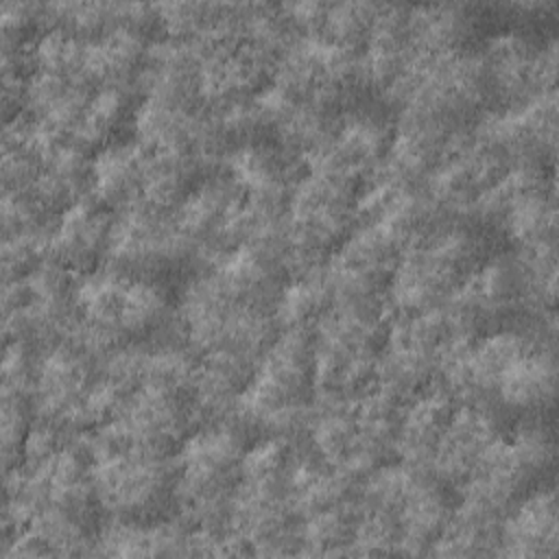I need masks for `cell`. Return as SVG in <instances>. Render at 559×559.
<instances>
[{
	"label": "cell",
	"mask_w": 559,
	"mask_h": 559,
	"mask_svg": "<svg viewBox=\"0 0 559 559\" xmlns=\"http://www.w3.org/2000/svg\"><path fill=\"white\" fill-rule=\"evenodd\" d=\"M557 552V493L552 485L528 489L500 520L496 555L552 557Z\"/></svg>",
	"instance_id": "cell-10"
},
{
	"label": "cell",
	"mask_w": 559,
	"mask_h": 559,
	"mask_svg": "<svg viewBox=\"0 0 559 559\" xmlns=\"http://www.w3.org/2000/svg\"><path fill=\"white\" fill-rule=\"evenodd\" d=\"M114 218V210L100 205L92 197L81 199L52 223L46 258L76 277L100 269V264L107 262Z\"/></svg>",
	"instance_id": "cell-8"
},
{
	"label": "cell",
	"mask_w": 559,
	"mask_h": 559,
	"mask_svg": "<svg viewBox=\"0 0 559 559\" xmlns=\"http://www.w3.org/2000/svg\"><path fill=\"white\" fill-rule=\"evenodd\" d=\"M380 4L373 2H325L323 17L312 37L336 48L360 52L371 35Z\"/></svg>",
	"instance_id": "cell-19"
},
{
	"label": "cell",
	"mask_w": 559,
	"mask_h": 559,
	"mask_svg": "<svg viewBox=\"0 0 559 559\" xmlns=\"http://www.w3.org/2000/svg\"><path fill=\"white\" fill-rule=\"evenodd\" d=\"M144 166L146 148L133 138H122L98 148L90 166V197L114 212L135 205Z\"/></svg>",
	"instance_id": "cell-13"
},
{
	"label": "cell",
	"mask_w": 559,
	"mask_h": 559,
	"mask_svg": "<svg viewBox=\"0 0 559 559\" xmlns=\"http://www.w3.org/2000/svg\"><path fill=\"white\" fill-rule=\"evenodd\" d=\"M98 371V362L70 341L44 347L31 386L35 419L52 421L72 435H81V413Z\"/></svg>",
	"instance_id": "cell-6"
},
{
	"label": "cell",
	"mask_w": 559,
	"mask_h": 559,
	"mask_svg": "<svg viewBox=\"0 0 559 559\" xmlns=\"http://www.w3.org/2000/svg\"><path fill=\"white\" fill-rule=\"evenodd\" d=\"M406 28L419 57H439L465 50L474 15L465 4H417L406 11Z\"/></svg>",
	"instance_id": "cell-14"
},
{
	"label": "cell",
	"mask_w": 559,
	"mask_h": 559,
	"mask_svg": "<svg viewBox=\"0 0 559 559\" xmlns=\"http://www.w3.org/2000/svg\"><path fill=\"white\" fill-rule=\"evenodd\" d=\"M480 227L459 216H441L404 247L389 284L386 308L393 314H411L448 304L474 269L493 253Z\"/></svg>",
	"instance_id": "cell-1"
},
{
	"label": "cell",
	"mask_w": 559,
	"mask_h": 559,
	"mask_svg": "<svg viewBox=\"0 0 559 559\" xmlns=\"http://www.w3.org/2000/svg\"><path fill=\"white\" fill-rule=\"evenodd\" d=\"M358 522V496L299 520V552L349 555Z\"/></svg>",
	"instance_id": "cell-18"
},
{
	"label": "cell",
	"mask_w": 559,
	"mask_h": 559,
	"mask_svg": "<svg viewBox=\"0 0 559 559\" xmlns=\"http://www.w3.org/2000/svg\"><path fill=\"white\" fill-rule=\"evenodd\" d=\"M511 164L507 153L474 127L454 142L421 186L443 214L463 216Z\"/></svg>",
	"instance_id": "cell-5"
},
{
	"label": "cell",
	"mask_w": 559,
	"mask_h": 559,
	"mask_svg": "<svg viewBox=\"0 0 559 559\" xmlns=\"http://www.w3.org/2000/svg\"><path fill=\"white\" fill-rule=\"evenodd\" d=\"M314 408V336L282 328L255 365L234 417L264 435L297 437Z\"/></svg>",
	"instance_id": "cell-2"
},
{
	"label": "cell",
	"mask_w": 559,
	"mask_h": 559,
	"mask_svg": "<svg viewBox=\"0 0 559 559\" xmlns=\"http://www.w3.org/2000/svg\"><path fill=\"white\" fill-rule=\"evenodd\" d=\"M555 391V338L552 334H544L504 369L489 404L524 417H539L552 406Z\"/></svg>",
	"instance_id": "cell-9"
},
{
	"label": "cell",
	"mask_w": 559,
	"mask_h": 559,
	"mask_svg": "<svg viewBox=\"0 0 559 559\" xmlns=\"http://www.w3.org/2000/svg\"><path fill=\"white\" fill-rule=\"evenodd\" d=\"M507 432L502 415L485 402H459L428 463V472L456 489L469 478L487 450Z\"/></svg>",
	"instance_id": "cell-7"
},
{
	"label": "cell",
	"mask_w": 559,
	"mask_h": 559,
	"mask_svg": "<svg viewBox=\"0 0 559 559\" xmlns=\"http://www.w3.org/2000/svg\"><path fill=\"white\" fill-rule=\"evenodd\" d=\"M138 103L131 98V87H98L94 90L72 142L94 155L98 148L122 140L124 124L133 122Z\"/></svg>",
	"instance_id": "cell-15"
},
{
	"label": "cell",
	"mask_w": 559,
	"mask_h": 559,
	"mask_svg": "<svg viewBox=\"0 0 559 559\" xmlns=\"http://www.w3.org/2000/svg\"><path fill=\"white\" fill-rule=\"evenodd\" d=\"M456 404V397L439 382H432L408 397L402 406L395 456L408 465L428 469Z\"/></svg>",
	"instance_id": "cell-11"
},
{
	"label": "cell",
	"mask_w": 559,
	"mask_h": 559,
	"mask_svg": "<svg viewBox=\"0 0 559 559\" xmlns=\"http://www.w3.org/2000/svg\"><path fill=\"white\" fill-rule=\"evenodd\" d=\"M332 304L334 295L323 266L317 271L288 277L280 293L275 317L280 321V328L312 330L317 321L330 310Z\"/></svg>",
	"instance_id": "cell-17"
},
{
	"label": "cell",
	"mask_w": 559,
	"mask_h": 559,
	"mask_svg": "<svg viewBox=\"0 0 559 559\" xmlns=\"http://www.w3.org/2000/svg\"><path fill=\"white\" fill-rule=\"evenodd\" d=\"M151 44V35L127 24L85 41L83 79L94 90L129 87L133 81H140Z\"/></svg>",
	"instance_id": "cell-12"
},
{
	"label": "cell",
	"mask_w": 559,
	"mask_h": 559,
	"mask_svg": "<svg viewBox=\"0 0 559 559\" xmlns=\"http://www.w3.org/2000/svg\"><path fill=\"white\" fill-rule=\"evenodd\" d=\"M81 437L96 498L109 520L146 524L175 515V456Z\"/></svg>",
	"instance_id": "cell-3"
},
{
	"label": "cell",
	"mask_w": 559,
	"mask_h": 559,
	"mask_svg": "<svg viewBox=\"0 0 559 559\" xmlns=\"http://www.w3.org/2000/svg\"><path fill=\"white\" fill-rule=\"evenodd\" d=\"M518 247L528 249L542 242H557L555 181L520 197L496 225Z\"/></svg>",
	"instance_id": "cell-16"
},
{
	"label": "cell",
	"mask_w": 559,
	"mask_h": 559,
	"mask_svg": "<svg viewBox=\"0 0 559 559\" xmlns=\"http://www.w3.org/2000/svg\"><path fill=\"white\" fill-rule=\"evenodd\" d=\"M491 103L500 109L552 92L557 79V41L533 39L524 28L500 31L478 52Z\"/></svg>",
	"instance_id": "cell-4"
}]
</instances>
